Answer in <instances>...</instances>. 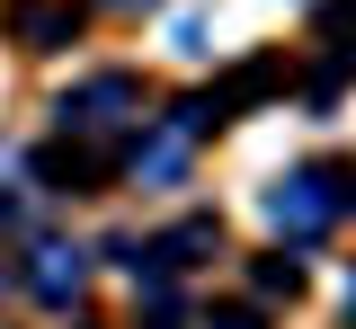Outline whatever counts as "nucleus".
Masks as SVG:
<instances>
[{
	"label": "nucleus",
	"instance_id": "7ed1b4c3",
	"mask_svg": "<svg viewBox=\"0 0 356 329\" xmlns=\"http://www.w3.org/2000/svg\"><path fill=\"white\" fill-rule=\"evenodd\" d=\"M214 249H222V223H214V214H187L178 232L152 240V258H161V267H196V258H214Z\"/></svg>",
	"mask_w": 356,
	"mask_h": 329
},
{
	"label": "nucleus",
	"instance_id": "f257e3e1",
	"mask_svg": "<svg viewBox=\"0 0 356 329\" xmlns=\"http://www.w3.org/2000/svg\"><path fill=\"white\" fill-rule=\"evenodd\" d=\"M348 205H356L348 169H294L285 187L267 196V223H276V232H321V223H339Z\"/></svg>",
	"mask_w": 356,
	"mask_h": 329
},
{
	"label": "nucleus",
	"instance_id": "423d86ee",
	"mask_svg": "<svg viewBox=\"0 0 356 329\" xmlns=\"http://www.w3.org/2000/svg\"><path fill=\"white\" fill-rule=\"evenodd\" d=\"M294 285H303L294 258H267V267H259V294H294Z\"/></svg>",
	"mask_w": 356,
	"mask_h": 329
},
{
	"label": "nucleus",
	"instance_id": "0eeeda50",
	"mask_svg": "<svg viewBox=\"0 0 356 329\" xmlns=\"http://www.w3.org/2000/svg\"><path fill=\"white\" fill-rule=\"evenodd\" d=\"M205 329H259V312H222V321H205Z\"/></svg>",
	"mask_w": 356,
	"mask_h": 329
},
{
	"label": "nucleus",
	"instance_id": "f03ea898",
	"mask_svg": "<svg viewBox=\"0 0 356 329\" xmlns=\"http://www.w3.org/2000/svg\"><path fill=\"white\" fill-rule=\"evenodd\" d=\"M134 107H143V90H134L125 71H98V81H81V90H63L54 116H63L72 134H107V125H125Z\"/></svg>",
	"mask_w": 356,
	"mask_h": 329
},
{
	"label": "nucleus",
	"instance_id": "39448f33",
	"mask_svg": "<svg viewBox=\"0 0 356 329\" xmlns=\"http://www.w3.org/2000/svg\"><path fill=\"white\" fill-rule=\"evenodd\" d=\"M9 18H18V36H27V45H63V36L81 27V18H72V9H54V0H18Z\"/></svg>",
	"mask_w": 356,
	"mask_h": 329
},
{
	"label": "nucleus",
	"instance_id": "20e7f679",
	"mask_svg": "<svg viewBox=\"0 0 356 329\" xmlns=\"http://www.w3.org/2000/svg\"><path fill=\"white\" fill-rule=\"evenodd\" d=\"M27 285H36L44 303H72L81 294V249H36L27 258Z\"/></svg>",
	"mask_w": 356,
	"mask_h": 329
}]
</instances>
